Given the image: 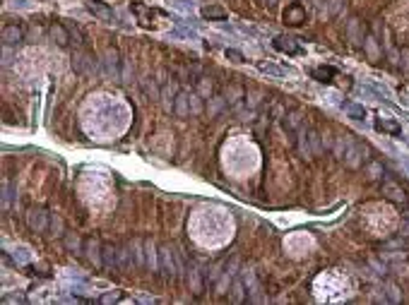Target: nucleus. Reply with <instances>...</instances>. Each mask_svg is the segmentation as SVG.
Instances as JSON below:
<instances>
[{"instance_id": "obj_1", "label": "nucleus", "mask_w": 409, "mask_h": 305, "mask_svg": "<svg viewBox=\"0 0 409 305\" xmlns=\"http://www.w3.org/2000/svg\"><path fill=\"white\" fill-rule=\"evenodd\" d=\"M51 226V212L44 207H29L27 212V229L31 233H48Z\"/></svg>"}, {"instance_id": "obj_2", "label": "nucleus", "mask_w": 409, "mask_h": 305, "mask_svg": "<svg viewBox=\"0 0 409 305\" xmlns=\"http://www.w3.org/2000/svg\"><path fill=\"white\" fill-rule=\"evenodd\" d=\"M72 67H75V72H77V75H84V77H94V75H99V65H96L94 53H92V51H84V48L75 53V58H72Z\"/></svg>"}, {"instance_id": "obj_3", "label": "nucleus", "mask_w": 409, "mask_h": 305, "mask_svg": "<svg viewBox=\"0 0 409 305\" xmlns=\"http://www.w3.org/2000/svg\"><path fill=\"white\" fill-rule=\"evenodd\" d=\"M84 259L94 267V269H104V243L96 236L84 238V250H82Z\"/></svg>"}, {"instance_id": "obj_4", "label": "nucleus", "mask_w": 409, "mask_h": 305, "mask_svg": "<svg viewBox=\"0 0 409 305\" xmlns=\"http://www.w3.org/2000/svg\"><path fill=\"white\" fill-rule=\"evenodd\" d=\"M366 156H368V147H366L363 142H359L356 137H351V142H349V147H346V154H344L346 166L361 168V166L366 164Z\"/></svg>"}, {"instance_id": "obj_5", "label": "nucleus", "mask_w": 409, "mask_h": 305, "mask_svg": "<svg viewBox=\"0 0 409 305\" xmlns=\"http://www.w3.org/2000/svg\"><path fill=\"white\" fill-rule=\"evenodd\" d=\"M181 264L176 262V252L171 250V245H164L161 252H159V272L166 276V279H176Z\"/></svg>"}, {"instance_id": "obj_6", "label": "nucleus", "mask_w": 409, "mask_h": 305, "mask_svg": "<svg viewBox=\"0 0 409 305\" xmlns=\"http://www.w3.org/2000/svg\"><path fill=\"white\" fill-rule=\"evenodd\" d=\"M383 195L390 199V202H395V204H407V192H405V187L397 183V181H393V178H385L383 181Z\"/></svg>"}, {"instance_id": "obj_7", "label": "nucleus", "mask_w": 409, "mask_h": 305, "mask_svg": "<svg viewBox=\"0 0 409 305\" xmlns=\"http://www.w3.org/2000/svg\"><path fill=\"white\" fill-rule=\"evenodd\" d=\"M221 96L226 99L229 108H241V104H243V99H246V89H243V84H238V82H229V84L224 87V94H221Z\"/></svg>"}, {"instance_id": "obj_8", "label": "nucleus", "mask_w": 409, "mask_h": 305, "mask_svg": "<svg viewBox=\"0 0 409 305\" xmlns=\"http://www.w3.org/2000/svg\"><path fill=\"white\" fill-rule=\"evenodd\" d=\"M274 48L279 51V53H286V56H301L303 53V48L299 46V41L294 39V36H286V34H279V36H274Z\"/></svg>"}, {"instance_id": "obj_9", "label": "nucleus", "mask_w": 409, "mask_h": 305, "mask_svg": "<svg viewBox=\"0 0 409 305\" xmlns=\"http://www.w3.org/2000/svg\"><path fill=\"white\" fill-rule=\"evenodd\" d=\"M104 72H106V77H111V79H118L121 77V56H118V51L113 48V46H109L106 48V53H104Z\"/></svg>"}, {"instance_id": "obj_10", "label": "nucleus", "mask_w": 409, "mask_h": 305, "mask_svg": "<svg viewBox=\"0 0 409 305\" xmlns=\"http://www.w3.org/2000/svg\"><path fill=\"white\" fill-rule=\"evenodd\" d=\"M346 39L351 46H361L366 41V29H363V22L359 17H351L346 22Z\"/></svg>"}, {"instance_id": "obj_11", "label": "nucleus", "mask_w": 409, "mask_h": 305, "mask_svg": "<svg viewBox=\"0 0 409 305\" xmlns=\"http://www.w3.org/2000/svg\"><path fill=\"white\" fill-rule=\"evenodd\" d=\"M0 39H2L5 46H17V44L24 41V27L22 24H5Z\"/></svg>"}, {"instance_id": "obj_12", "label": "nucleus", "mask_w": 409, "mask_h": 305, "mask_svg": "<svg viewBox=\"0 0 409 305\" xmlns=\"http://www.w3.org/2000/svg\"><path fill=\"white\" fill-rule=\"evenodd\" d=\"M173 113L178 118H190L193 116V106H190V92L181 89L176 94V101H173Z\"/></svg>"}, {"instance_id": "obj_13", "label": "nucleus", "mask_w": 409, "mask_h": 305, "mask_svg": "<svg viewBox=\"0 0 409 305\" xmlns=\"http://www.w3.org/2000/svg\"><path fill=\"white\" fill-rule=\"evenodd\" d=\"M48 39L56 44V46H61V48H68L70 46V31L65 24H61V22H53L51 27H48Z\"/></svg>"}, {"instance_id": "obj_14", "label": "nucleus", "mask_w": 409, "mask_h": 305, "mask_svg": "<svg viewBox=\"0 0 409 305\" xmlns=\"http://www.w3.org/2000/svg\"><path fill=\"white\" fill-rule=\"evenodd\" d=\"M104 269H121V245L104 243Z\"/></svg>"}, {"instance_id": "obj_15", "label": "nucleus", "mask_w": 409, "mask_h": 305, "mask_svg": "<svg viewBox=\"0 0 409 305\" xmlns=\"http://www.w3.org/2000/svg\"><path fill=\"white\" fill-rule=\"evenodd\" d=\"M284 22L291 24V27H299L306 22V7L301 2H291L286 10H284Z\"/></svg>"}, {"instance_id": "obj_16", "label": "nucleus", "mask_w": 409, "mask_h": 305, "mask_svg": "<svg viewBox=\"0 0 409 305\" xmlns=\"http://www.w3.org/2000/svg\"><path fill=\"white\" fill-rule=\"evenodd\" d=\"M181 89L176 87V82L173 79H169L164 87H161V94H159V99H161V104H164V111L166 113H171L173 111V101H176V94H178Z\"/></svg>"}, {"instance_id": "obj_17", "label": "nucleus", "mask_w": 409, "mask_h": 305, "mask_svg": "<svg viewBox=\"0 0 409 305\" xmlns=\"http://www.w3.org/2000/svg\"><path fill=\"white\" fill-rule=\"evenodd\" d=\"M87 10H89L96 19H101V22H113V10H111L106 2H101V0H89V2H87Z\"/></svg>"}, {"instance_id": "obj_18", "label": "nucleus", "mask_w": 409, "mask_h": 305, "mask_svg": "<svg viewBox=\"0 0 409 305\" xmlns=\"http://www.w3.org/2000/svg\"><path fill=\"white\" fill-rule=\"evenodd\" d=\"M186 281H188V289L195 293V296H200L204 289V279H203V272L195 267V264H190L188 267V276H186Z\"/></svg>"}, {"instance_id": "obj_19", "label": "nucleus", "mask_w": 409, "mask_h": 305, "mask_svg": "<svg viewBox=\"0 0 409 305\" xmlns=\"http://www.w3.org/2000/svg\"><path fill=\"white\" fill-rule=\"evenodd\" d=\"M301 127H303V113H301L299 108H291V111L284 116V130H286L289 135H296Z\"/></svg>"}, {"instance_id": "obj_20", "label": "nucleus", "mask_w": 409, "mask_h": 305, "mask_svg": "<svg viewBox=\"0 0 409 305\" xmlns=\"http://www.w3.org/2000/svg\"><path fill=\"white\" fill-rule=\"evenodd\" d=\"M224 108H229V104H226L224 96H212V99L204 101V113H207L209 118H217Z\"/></svg>"}, {"instance_id": "obj_21", "label": "nucleus", "mask_w": 409, "mask_h": 305, "mask_svg": "<svg viewBox=\"0 0 409 305\" xmlns=\"http://www.w3.org/2000/svg\"><path fill=\"white\" fill-rule=\"evenodd\" d=\"M63 245H65V250L72 252V255H77V252L84 250V241H82L75 231H65V233H63Z\"/></svg>"}, {"instance_id": "obj_22", "label": "nucleus", "mask_w": 409, "mask_h": 305, "mask_svg": "<svg viewBox=\"0 0 409 305\" xmlns=\"http://www.w3.org/2000/svg\"><path fill=\"white\" fill-rule=\"evenodd\" d=\"M195 92L203 96L204 101H207V99H212V96H214V82H212L207 75H200V77L195 79Z\"/></svg>"}, {"instance_id": "obj_23", "label": "nucleus", "mask_w": 409, "mask_h": 305, "mask_svg": "<svg viewBox=\"0 0 409 305\" xmlns=\"http://www.w3.org/2000/svg\"><path fill=\"white\" fill-rule=\"evenodd\" d=\"M306 135H308V147H311V154L313 156H320L323 154V137H320V132L315 130V127H308L306 130Z\"/></svg>"}, {"instance_id": "obj_24", "label": "nucleus", "mask_w": 409, "mask_h": 305, "mask_svg": "<svg viewBox=\"0 0 409 305\" xmlns=\"http://www.w3.org/2000/svg\"><path fill=\"white\" fill-rule=\"evenodd\" d=\"M246 289V284H243V279L238 276V279H234L231 281V301L234 303H243V301H248V291H243Z\"/></svg>"}, {"instance_id": "obj_25", "label": "nucleus", "mask_w": 409, "mask_h": 305, "mask_svg": "<svg viewBox=\"0 0 409 305\" xmlns=\"http://www.w3.org/2000/svg\"><path fill=\"white\" fill-rule=\"evenodd\" d=\"M376 130H378V132H388V135H393V137H397V135L402 132L400 122L390 121V118H380V121H376Z\"/></svg>"}, {"instance_id": "obj_26", "label": "nucleus", "mask_w": 409, "mask_h": 305, "mask_svg": "<svg viewBox=\"0 0 409 305\" xmlns=\"http://www.w3.org/2000/svg\"><path fill=\"white\" fill-rule=\"evenodd\" d=\"M133 12L137 15V19H140V24H142V27H152L154 12H152L149 7H144V5H140V2H133Z\"/></svg>"}, {"instance_id": "obj_27", "label": "nucleus", "mask_w": 409, "mask_h": 305, "mask_svg": "<svg viewBox=\"0 0 409 305\" xmlns=\"http://www.w3.org/2000/svg\"><path fill=\"white\" fill-rule=\"evenodd\" d=\"M335 75H337V70L330 67V65H323V67H315V70H313V79H318V82H323V84H330Z\"/></svg>"}, {"instance_id": "obj_28", "label": "nucleus", "mask_w": 409, "mask_h": 305, "mask_svg": "<svg viewBox=\"0 0 409 305\" xmlns=\"http://www.w3.org/2000/svg\"><path fill=\"white\" fill-rule=\"evenodd\" d=\"M325 10H328V17L337 19V17H342V12L346 10V0H328Z\"/></svg>"}, {"instance_id": "obj_29", "label": "nucleus", "mask_w": 409, "mask_h": 305, "mask_svg": "<svg viewBox=\"0 0 409 305\" xmlns=\"http://www.w3.org/2000/svg\"><path fill=\"white\" fill-rule=\"evenodd\" d=\"M200 12H203V17H207V19H224V17H226V10H224L221 5H204Z\"/></svg>"}, {"instance_id": "obj_30", "label": "nucleus", "mask_w": 409, "mask_h": 305, "mask_svg": "<svg viewBox=\"0 0 409 305\" xmlns=\"http://www.w3.org/2000/svg\"><path fill=\"white\" fill-rule=\"evenodd\" d=\"M144 250H147V267L157 272V269H159V264H157V255H159V252H154L157 245L152 243V241H144Z\"/></svg>"}, {"instance_id": "obj_31", "label": "nucleus", "mask_w": 409, "mask_h": 305, "mask_svg": "<svg viewBox=\"0 0 409 305\" xmlns=\"http://www.w3.org/2000/svg\"><path fill=\"white\" fill-rule=\"evenodd\" d=\"M260 104H263V94H260L258 89H248V92H246V106L255 111Z\"/></svg>"}, {"instance_id": "obj_32", "label": "nucleus", "mask_w": 409, "mask_h": 305, "mask_svg": "<svg viewBox=\"0 0 409 305\" xmlns=\"http://www.w3.org/2000/svg\"><path fill=\"white\" fill-rule=\"evenodd\" d=\"M363 48L368 51V58H371V61H378V58H380V51H378V41H376L373 36H366V41H363Z\"/></svg>"}, {"instance_id": "obj_33", "label": "nucleus", "mask_w": 409, "mask_h": 305, "mask_svg": "<svg viewBox=\"0 0 409 305\" xmlns=\"http://www.w3.org/2000/svg\"><path fill=\"white\" fill-rule=\"evenodd\" d=\"M142 241H133V243H130V250H133V257H135V264L137 267H144V264H147V262H144V257H142V255H144V252H147V250H144V252H142Z\"/></svg>"}, {"instance_id": "obj_34", "label": "nucleus", "mask_w": 409, "mask_h": 305, "mask_svg": "<svg viewBox=\"0 0 409 305\" xmlns=\"http://www.w3.org/2000/svg\"><path fill=\"white\" fill-rule=\"evenodd\" d=\"M48 231H51L53 236H63V233H65V224H63V219H61L58 214H51V226H48Z\"/></svg>"}, {"instance_id": "obj_35", "label": "nucleus", "mask_w": 409, "mask_h": 305, "mask_svg": "<svg viewBox=\"0 0 409 305\" xmlns=\"http://www.w3.org/2000/svg\"><path fill=\"white\" fill-rule=\"evenodd\" d=\"M142 89H144V94H147V96H152V99H159V94H161V89L154 84V79H152V77L142 82Z\"/></svg>"}, {"instance_id": "obj_36", "label": "nucleus", "mask_w": 409, "mask_h": 305, "mask_svg": "<svg viewBox=\"0 0 409 305\" xmlns=\"http://www.w3.org/2000/svg\"><path fill=\"white\" fill-rule=\"evenodd\" d=\"M388 298H390L393 303H400V301H402V293H400V289H397L395 284H388Z\"/></svg>"}, {"instance_id": "obj_37", "label": "nucleus", "mask_w": 409, "mask_h": 305, "mask_svg": "<svg viewBox=\"0 0 409 305\" xmlns=\"http://www.w3.org/2000/svg\"><path fill=\"white\" fill-rule=\"evenodd\" d=\"M226 58L231 62H236V65H241V62H246V58L238 53V51H234V48H226Z\"/></svg>"}, {"instance_id": "obj_38", "label": "nucleus", "mask_w": 409, "mask_h": 305, "mask_svg": "<svg viewBox=\"0 0 409 305\" xmlns=\"http://www.w3.org/2000/svg\"><path fill=\"white\" fill-rule=\"evenodd\" d=\"M10 197H12V192H10V185L2 183V209H10Z\"/></svg>"}, {"instance_id": "obj_39", "label": "nucleus", "mask_w": 409, "mask_h": 305, "mask_svg": "<svg viewBox=\"0 0 409 305\" xmlns=\"http://www.w3.org/2000/svg\"><path fill=\"white\" fill-rule=\"evenodd\" d=\"M349 116H351V118H356V121H363L366 111H363V108H359V106H351V108H349Z\"/></svg>"}, {"instance_id": "obj_40", "label": "nucleus", "mask_w": 409, "mask_h": 305, "mask_svg": "<svg viewBox=\"0 0 409 305\" xmlns=\"http://www.w3.org/2000/svg\"><path fill=\"white\" fill-rule=\"evenodd\" d=\"M260 70H263V72H272V75H282V70H279V67L267 65V62H263V65H260Z\"/></svg>"}, {"instance_id": "obj_41", "label": "nucleus", "mask_w": 409, "mask_h": 305, "mask_svg": "<svg viewBox=\"0 0 409 305\" xmlns=\"http://www.w3.org/2000/svg\"><path fill=\"white\" fill-rule=\"evenodd\" d=\"M368 173H371V178H380V166H378V164H371V166H368Z\"/></svg>"}, {"instance_id": "obj_42", "label": "nucleus", "mask_w": 409, "mask_h": 305, "mask_svg": "<svg viewBox=\"0 0 409 305\" xmlns=\"http://www.w3.org/2000/svg\"><path fill=\"white\" fill-rule=\"evenodd\" d=\"M116 301H121V293H109L101 298V303H116Z\"/></svg>"}, {"instance_id": "obj_43", "label": "nucleus", "mask_w": 409, "mask_h": 305, "mask_svg": "<svg viewBox=\"0 0 409 305\" xmlns=\"http://www.w3.org/2000/svg\"><path fill=\"white\" fill-rule=\"evenodd\" d=\"M402 231H405V236H409V212L405 214V219H402Z\"/></svg>"}, {"instance_id": "obj_44", "label": "nucleus", "mask_w": 409, "mask_h": 305, "mask_svg": "<svg viewBox=\"0 0 409 305\" xmlns=\"http://www.w3.org/2000/svg\"><path fill=\"white\" fill-rule=\"evenodd\" d=\"M274 2H277V0H267V5H274Z\"/></svg>"}]
</instances>
